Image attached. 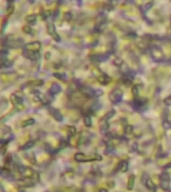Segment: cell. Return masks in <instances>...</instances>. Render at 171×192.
<instances>
[{
    "mask_svg": "<svg viewBox=\"0 0 171 192\" xmlns=\"http://www.w3.org/2000/svg\"><path fill=\"white\" fill-rule=\"evenodd\" d=\"M141 182H142L143 185H144L150 192L156 191V185L153 183V181L151 180V178L149 177L148 174H146V173L142 174V176H141Z\"/></svg>",
    "mask_w": 171,
    "mask_h": 192,
    "instance_id": "obj_1",
    "label": "cell"
},
{
    "mask_svg": "<svg viewBox=\"0 0 171 192\" xmlns=\"http://www.w3.org/2000/svg\"><path fill=\"white\" fill-rule=\"evenodd\" d=\"M150 53L151 57L153 58L155 62H162L164 59V55H163L162 50L157 46H153L152 48H150Z\"/></svg>",
    "mask_w": 171,
    "mask_h": 192,
    "instance_id": "obj_2",
    "label": "cell"
},
{
    "mask_svg": "<svg viewBox=\"0 0 171 192\" xmlns=\"http://www.w3.org/2000/svg\"><path fill=\"white\" fill-rule=\"evenodd\" d=\"M160 186L165 191H170V176L167 172H162L160 175Z\"/></svg>",
    "mask_w": 171,
    "mask_h": 192,
    "instance_id": "obj_3",
    "label": "cell"
},
{
    "mask_svg": "<svg viewBox=\"0 0 171 192\" xmlns=\"http://www.w3.org/2000/svg\"><path fill=\"white\" fill-rule=\"evenodd\" d=\"M123 92L121 89H114L109 94V100L111 101L113 104H117L122 100Z\"/></svg>",
    "mask_w": 171,
    "mask_h": 192,
    "instance_id": "obj_4",
    "label": "cell"
},
{
    "mask_svg": "<svg viewBox=\"0 0 171 192\" xmlns=\"http://www.w3.org/2000/svg\"><path fill=\"white\" fill-rule=\"evenodd\" d=\"M41 48V43L38 42V41H33V42L27 43L24 46V50H27V51L30 52H38Z\"/></svg>",
    "mask_w": 171,
    "mask_h": 192,
    "instance_id": "obj_5",
    "label": "cell"
},
{
    "mask_svg": "<svg viewBox=\"0 0 171 192\" xmlns=\"http://www.w3.org/2000/svg\"><path fill=\"white\" fill-rule=\"evenodd\" d=\"M47 31H48L49 35H51V36H52L53 39H55L56 41H60V36L57 34L56 29H55V26L52 24V23H49V24L47 25Z\"/></svg>",
    "mask_w": 171,
    "mask_h": 192,
    "instance_id": "obj_6",
    "label": "cell"
},
{
    "mask_svg": "<svg viewBox=\"0 0 171 192\" xmlns=\"http://www.w3.org/2000/svg\"><path fill=\"white\" fill-rule=\"evenodd\" d=\"M49 112L50 114L53 116V118H55V120L57 121H62L63 120V116H62L61 112H60L58 109H55V108H49Z\"/></svg>",
    "mask_w": 171,
    "mask_h": 192,
    "instance_id": "obj_7",
    "label": "cell"
},
{
    "mask_svg": "<svg viewBox=\"0 0 171 192\" xmlns=\"http://www.w3.org/2000/svg\"><path fill=\"white\" fill-rule=\"evenodd\" d=\"M23 55L26 58L31 60H37L40 57L39 52H30V51H27V50H23Z\"/></svg>",
    "mask_w": 171,
    "mask_h": 192,
    "instance_id": "obj_8",
    "label": "cell"
},
{
    "mask_svg": "<svg viewBox=\"0 0 171 192\" xmlns=\"http://www.w3.org/2000/svg\"><path fill=\"white\" fill-rule=\"evenodd\" d=\"M22 96H19L18 93H15L13 95H11L10 97V101L12 102V104H14L15 106H19V105H22Z\"/></svg>",
    "mask_w": 171,
    "mask_h": 192,
    "instance_id": "obj_9",
    "label": "cell"
},
{
    "mask_svg": "<svg viewBox=\"0 0 171 192\" xmlns=\"http://www.w3.org/2000/svg\"><path fill=\"white\" fill-rule=\"evenodd\" d=\"M128 167H129L128 162H127L126 160H121V161L118 163V165H117L116 170L121 171V172H126L127 170H128Z\"/></svg>",
    "mask_w": 171,
    "mask_h": 192,
    "instance_id": "obj_10",
    "label": "cell"
},
{
    "mask_svg": "<svg viewBox=\"0 0 171 192\" xmlns=\"http://www.w3.org/2000/svg\"><path fill=\"white\" fill-rule=\"evenodd\" d=\"M60 91H61V86L57 83H53L51 85V87L49 88V93L51 95H57Z\"/></svg>",
    "mask_w": 171,
    "mask_h": 192,
    "instance_id": "obj_11",
    "label": "cell"
},
{
    "mask_svg": "<svg viewBox=\"0 0 171 192\" xmlns=\"http://www.w3.org/2000/svg\"><path fill=\"white\" fill-rule=\"evenodd\" d=\"M74 159L78 162H83V161H90L92 158H88L87 156L84 153H81V152H78L74 155Z\"/></svg>",
    "mask_w": 171,
    "mask_h": 192,
    "instance_id": "obj_12",
    "label": "cell"
},
{
    "mask_svg": "<svg viewBox=\"0 0 171 192\" xmlns=\"http://www.w3.org/2000/svg\"><path fill=\"white\" fill-rule=\"evenodd\" d=\"M98 81L101 84H103V85H106V84H108L111 81V78L108 75H106V74H102V75H100L99 77H98Z\"/></svg>",
    "mask_w": 171,
    "mask_h": 192,
    "instance_id": "obj_13",
    "label": "cell"
},
{
    "mask_svg": "<svg viewBox=\"0 0 171 192\" xmlns=\"http://www.w3.org/2000/svg\"><path fill=\"white\" fill-rule=\"evenodd\" d=\"M36 20H37V17H36V15H34V14L28 15V16L26 17V22L28 23V24L34 25L35 23H36Z\"/></svg>",
    "mask_w": 171,
    "mask_h": 192,
    "instance_id": "obj_14",
    "label": "cell"
},
{
    "mask_svg": "<svg viewBox=\"0 0 171 192\" xmlns=\"http://www.w3.org/2000/svg\"><path fill=\"white\" fill-rule=\"evenodd\" d=\"M134 181H135V176L134 175H130L128 178V182H127V189L131 190L134 186Z\"/></svg>",
    "mask_w": 171,
    "mask_h": 192,
    "instance_id": "obj_15",
    "label": "cell"
},
{
    "mask_svg": "<svg viewBox=\"0 0 171 192\" xmlns=\"http://www.w3.org/2000/svg\"><path fill=\"white\" fill-rule=\"evenodd\" d=\"M115 115V111L114 110H110L109 112L107 113V114H105L103 116V118H102V122H107L108 120H109L110 118H112V117Z\"/></svg>",
    "mask_w": 171,
    "mask_h": 192,
    "instance_id": "obj_16",
    "label": "cell"
},
{
    "mask_svg": "<svg viewBox=\"0 0 171 192\" xmlns=\"http://www.w3.org/2000/svg\"><path fill=\"white\" fill-rule=\"evenodd\" d=\"M34 119L33 118H29V119H26V120H24L22 122V127H27V126H30V125H32V124H34Z\"/></svg>",
    "mask_w": 171,
    "mask_h": 192,
    "instance_id": "obj_17",
    "label": "cell"
},
{
    "mask_svg": "<svg viewBox=\"0 0 171 192\" xmlns=\"http://www.w3.org/2000/svg\"><path fill=\"white\" fill-rule=\"evenodd\" d=\"M33 145H34V141H33V140L28 141V142H26L25 144H23V145L21 146V149H23V150L29 149V148H31Z\"/></svg>",
    "mask_w": 171,
    "mask_h": 192,
    "instance_id": "obj_18",
    "label": "cell"
},
{
    "mask_svg": "<svg viewBox=\"0 0 171 192\" xmlns=\"http://www.w3.org/2000/svg\"><path fill=\"white\" fill-rule=\"evenodd\" d=\"M83 122H84V124H85L86 127H90L92 125L91 117H90L89 115H86V116L84 117V119H83Z\"/></svg>",
    "mask_w": 171,
    "mask_h": 192,
    "instance_id": "obj_19",
    "label": "cell"
},
{
    "mask_svg": "<svg viewBox=\"0 0 171 192\" xmlns=\"http://www.w3.org/2000/svg\"><path fill=\"white\" fill-rule=\"evenodd\" d=\"M29 85L31 86H41L43 85V80H33V81H30L29 82Z\"/></svg>",
    "mask_w": 171,
    "mask_h": 192,
    "instance_id": "obj_20",
    "label": "cell"
},
{
    "mask_svg": "<svg viewBox=\"0 0 171 192\" xmlns=\"http://www.w3.org/2000/svg\"><path fill=\"white\" fill-rule=\"evenodd\" d=\"M152 5H153V2H149V3H147V4H145L144 6H141L140 9L142 10V12H145V11H148L149 9L152 7Z\"/></svg>",
    "mask_w": 171,
    "mask_h": 192,
    "instance_id": "obj_21",
    "label": "cell"
},
{
    "mask_svg": "<svg viewBox=\"0 0 171 192\" xmlns=\"http://www.w3.org/2000/svg\"><path fill=\"white\" fill-rule=\"evenodd\" d=\"M162 126L165 129H171V122L167 120V119H164L162 122Z\"/></svg>",
    "mask_w": 171,
    "mask_h": 192,
    "instance_id": "obj_22",
    "label": "cell"
},
{
    "mask_svg": "<svg viewBox=\"0 0 171 192\" xmlns=\"http://www.w3.org/2000/svg\"><path fill=\"white\" fill-rule=\"evenodd\" d=\"M22 30L24 31L25 33H27V34H31V33L33 32V30H32V28H31L29 25H26V26H24L22 28Z\"/></svg>",
    "mask_w": 171,
    "mask_h": 192,
    "instance_id": "obj_23",
    "label": "cell"
},
{
    "mask_svg": "<svg viewBox=\"0 0 171 192\" xmlns=\"http://www.w3.org/2000/svg\"><path fill=\"white\" fill-rule=\"evenodd\" d=\"M75 133H76L75 127L71 126V127L68 128V134H69V136H73V135H75Z\"/></svg>",
    "mask_w": 171,
    "mask_h": 192,
    "instance_id": "obj_24",
    "label": "cell"
},
{
    "mask_svg": "<svg viewBox=\"0 0 171 192\" xmlns=\"http://www.w3.org/2000/svg\"><path fill=\"white\" fill-rule=\"evenodd\" d=\"M132 94L133 96H135V97H137L139 94V88L138 86H134V87L132 88Z\"/></svg>",
    "mask_w": 171,
    "mask_h": 192,
    "instance_id": "obj_25",
    "label": "cell"
},
{
    "mask_svg": "<svg viewBox=\"0 0 171 192\" xmlns=\"http://www.w3.org/2000/svg\"><path fill=\"white\" fill-rule=\"evenodd\" d=\"M114 63L116 64L117 66H121V65H123V61L120 59V58H115V59H114Z\"/></svg>",
    "mask_w": 171,
    "mask_h": 192,
    "instance_id": "obj_26",
    "label": "cell"
},
{
    "mask_svg": "<svg viewBox=\"0 0 171 192\" xmlns=\"http://www.w3.org/2000/svg\"><path fill=\"white\" fill-rule=\"evenodd\" d=\"M164 103L166 105H171V96H168L167 98L164 99Z\"/></svg>",
    "mask_w": 171,
    "mask_h": 192,
    "instance_id": "obj_27",
    "label": "cell"
},
{
    "mask_svg": "<svg viewBox=\"0 0 171 192\" xmlns=\"http://www.w3.org/2000/svg\"><path fill=\"white\" fill-rule=\"evenodd\" d=\"M131 132H132V126L127 125V126L125 127V133H131Z\"/></svg>",
    "mask_w": 171,
    "mask_h": 192,
    "instance_id": "obj_28",
    "label": "cell"
},
{
    "mask_svg": "<svg viewBox=\"0 0 171 192\" xmlns=\"http://www.w3.org/2000/svg\"><path fill=\"white\" fill-rule=\"evenodd\" d=\"M72 18V14L70 12H67V13H65V19L66 20H70V19Z\"/></svg>",
    "mask_w": 171,
    "mask_h": 192,
    "instance_id": "obj_29",
    "label": "cell"
},
{
    "mask_svg": "<svg viewBox=\"0 0 171 192\" xmlns=\"http://www.w3.org/2000/svg\"><path fill=\"white\" fill-rule=\"evenodd\" d=\"M170 168H171V162H169L168 164H166L164 166V169H170Z\"/></svg>",
    "mask_w": 171,
    "mask_h": 192,
    "instance_id": "obj_30",
    "label": "cell"
},
{
    "mask_svg": "<svg viewBox=\"0 0 171 192\" xmlns=\"http://www.w3.org/2000/svg\"><path fill=\"white\" fill-rule=\"evenodd\" d=\"M99 192H108L107 189H105V188H101V189H99Z\"/></svg>",
    "mask_w": 171,
    "mask_h": 192,
    "instance_id": "obj_31",
    "label": "cell"
},
{
    "mask_svg": "<svg viewBox=\"0 0 171 192\" xmlns=\"http://www.w3.org/2000/svg\"><path fill=\"white\" fill-rule=\"evenodd\" d=\"M2 171H3V169H2V168H1V167H0V173H1V172H2Z\"/></svg>",
    "mask_w": 171,
    "mask_h": 192,
    "instance_id": "obj_32",
    "label": "cell"
}]
</instances>
